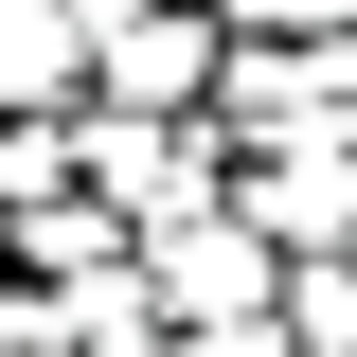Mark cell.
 Listing matches in <instances>:
<instances>
[{
    "instance_id": "1",
    "label": "cell",
    "mask_w": 357,
    "mask_h": 357,
    "mask_svg": "<svg viewBox=\"0 0 357 357\" xmlns=\"http://www.w3.org/2000/svg\"><path fill=\"white\" fill-rule=\"evenodd\" d=\"M215 143H357V36H232V72H215V107H197Z\"/></svg>"
},
{
    "instance_id": "2",
    "label": "cell",
    "mask_w": 357,
    "mask_h": 357,
    "mask_svg": "<svg viewBox=\"0 0 357 357\" xmlns=\"http://www.w3.org/2000/svg\"><path fill=\"white\" fill-rule=\"evenodd\" d=\"M232 18L215 0H89V107H215Z\"/></svg>"
},
{
    "instance_id": "3",
    "label": "cell",
    "mask_w": 357,
    "mask_h": 357,
    "mask_svg": "<svg viewBox=\"0 0 357 357\" xmlns=\"http://www.w3.org/2000/svg\"><path fill=\"white\" fill-rule=\"evenodd\" d=\"M143 286H161V321H250V304H286V250H268L232 197H197V215L143 232Z\"/></svg>"
},
{
    "instance_id": "4",
    "label": "cell",
    "mask_w": 357,
    "mask_h": 357,
    "mask_svg": "<svg viewBox=\"0 0 357 357\" xmlns=\"http://www.w3.org/2000/svg\"><path fill=\"white\" fill-rule=\"evenodd\" d=\"M232 215H250L286 268H304V250H357V143H268V161L232 178Z\"/></svg>"
},
{
    "instance_id": "5",
    "label": "cell",
    "mask_w": 357,
    "mask_h": 357,
    "mask_svg": "<svg viewBox=\"0 0 357 357\" xmlns=\"http://www.w3.org/2000/svg\"><path fill=\"white\" fill-rule=\"evenodd\" d=\"M126 250H143V232L107 215L89 178H72V197H36V215H0V268H18V286H89V268H126Z\"/></svg>"
},
{
    "instance_id": "6",
    "label": "cell",
    "mask_w": 357,
    "mask_h": 357,
    "mask_svg": "<svg viewBox=\"0 0 357 357\" xmlns=\"http://www.w3.org/2000/svg\"><path fill=\"white\" fill-rule=\"evenodd\" d=\"M0 107H89V0H0Z\"/></svg>"
},
{
    "instance_id": "7",
    "label": "cell",
    "mask_w": 357,
    "mask_h": 357,
    "mask_svg": "<svg viewBox=\"0 0 357 357\" xmlns=\"http://www.w3.org/2000/svg\"><path fill=\"white\" fill-rule=\"evenodd\" d=\"M72 107H0V215H36V197H72Z\"/></svg>"
},
{
    "instance_id": "8",
    "label": "cell",
    "mask_w": 357,
    "mask_h": 357,
    "mask_svg": "<svg viewBox=\"0 0 357 357\" xmlns=\"http://www.w3.org/2000/svg\"><path fill=\"white\" fill-rule=\"evenodd\" d=\"M286 340H304V357H357V250H304V268H286Z\"/></svg>"
},
{
    "instance_id": "9",
    "label": "cell",
    "mask_w": 357,
    "mask_h": 357,
    "mask_svg": "<svg viewBox=\"0 0 357 357\" xmlns=\"http://www.w3.org/2000/svg\"><path fill=\"white\" fill-rule=\"evenodd\" d=\"M0 357H72V286H0Z\"/></svg>"
},
{
    "instance_id": "10",
    "label": "cell",
    "mask_w": 357,
    "mask_h": 357,
    "mask_svg": "<svg viewBox=\"0 0 357 357\" xmlns=\"http://www.w3.org/2000/svg\"><path fill=\"white\" fill-rule=\"evenodd\" d=\"M232 36H357V0H215Z\"/></svg>"
},
{
    "instance_id": "11",
    "label": "cell",
    "mask_w": 357,
    "mask_h": 357,
    "mask_svg": "<svg viewBox=\"0 0 357 357\" xmlns=\"http://www.w3.org/2000/svg\"><path fill=\"white\" fill-rule=\"evenodd\" d=\"M178 357H304V340H286V304H250V321H178Z\"/></svg>"
}]
</instances>
